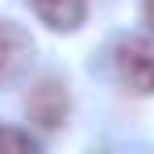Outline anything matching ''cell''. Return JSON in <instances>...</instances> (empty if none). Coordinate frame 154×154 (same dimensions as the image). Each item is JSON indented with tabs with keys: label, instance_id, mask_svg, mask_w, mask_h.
Returning a JSON list of instances; mask_svg holds the SVG:
<instances>
[{
	"label": "cell",
	"instance_id": "obj_1",
	"mask_svg": "<svg viewBox=\"0 0 154 154\" xmlns=\"http://www.w3.org/2000/svg\"><path fill=\"white\" fill-rule=\"evenodd\" d=\"M117 75L129 92L154 96V38H125L117 46Z\"/></svg>",
	"mask_w": 154,
	"mask_h": 154
},
{
	"label": "cell",
	"instance_id": "obj_2",
	"mask_svg": "<svg viewBox=\"0 0 154 154\" xmlns=\"http://www.w3.org/2000/svg\"><path fill=\"white\" fill-rule=\"evenodd\" d=\"M33 63V38L17 21H0V88L17 83Z\"/></svg>",
	"mask_w": 154,
	"mask_h": 154
},
{
	"label": "cell",
	"instance_id": "obj_3",
	"mask_svg": "<svg viewBox=\"0 0 154 154\" xmlns=\"http://www.w3.org/2000/svg\"><path fill=\"white\" fill-rule=\"evenodd\" d=\"M67 112H71L67 83H58V79H42V83H33V92H29V100H25V117L33 121V125L58 129L63 121H67Z\"/></svg>",
	"mask_w": 154,
	"mask_h": 154
},
{
	"label": "cell",
	"instance_id": "obj_4",
	"mask_svg": "<svg viewBox=\"0 0 154 154\" xmlns=\"http://www.w3.org/2000/svg\"><path fill=\"white\" fill-rule=\"evenodd\" d=\"M29 4H33L38 21H46L58 33H75L88 17V0H29Z\"/></svg>",
	"mask_w": 154,
	"mask_h": 154
},
{
	"label": "cell",
	"instance_id": "obj_5",
	"mask_svg": "<svg viewBox=\"0 0 154 154\" xmlns=\"http://www.w3.org/2000/svg\"><path fill=\"white\" fill-rule=\"evenodd\" d=\"M33 150V142H29L25 133H13V129H0V150Z\"/></svg>",
	"mask_w": 154,
	"mask_h": 154
},
{
	"label": "cell",
	"instance_id": "obj_6",
	"mask_svg": "<svg viewBox=\"0 0 154 154\" xmlns=\"http://www.w3.org/2000/svg\"><path fill=\"white\" fill-rule=\"evenodd\" d=\"M142 17H146V25L154 29V0H142Z\"/></svg>",
	"mask_w": 154,
	"mask_h": 154
}]
</instances>
